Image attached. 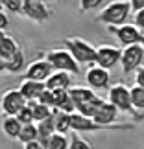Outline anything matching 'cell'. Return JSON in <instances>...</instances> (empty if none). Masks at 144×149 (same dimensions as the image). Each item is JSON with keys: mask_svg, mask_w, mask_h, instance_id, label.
I'll return each instance as SVG.
<instances>
[{"mask_svg": "<svg viewBox=\"0 0 144 149\" xmlns=\"http://www.w3.org/2000/svg\"><path fill=\"white\" fill-rule=\"evenodd\" d=\"M131 11L133 9H131L129 0H111V2L98 13L96 20L100 22V24H105L107 28L122 26V24H126V19L129 17Z\"/></svg>", "mask_w": 144, "mask_h": 149, "instance_id": "1", "label": "cell"}, {"mask_svg": "<svg viewBox=\"0 0 144 149\" xmlns=\"http://www.w3.org/2000/svg\"><path fill=\"white\" fill-rule=\"evenodd\" d=\"M63 44L67 46V50L74 55V59L83 65H96V48L94 44H91L89 41H85L81 37H67Z\"/></svg>", "mask_w": 144, "mask_h": 149, "instance_id": "2", "label": "cell"}, {"mask_svg": "<svg viewBox=\"0 0 144 149\" xmlns=\"http://www.w3.org/2000/svg\"><path fill=\"white\" fill-rule=\"evenodd\" d=\"M107 101H111L120 112H128L131 116H137V111L133 109V101H131V87L124 83H114L109 87L107 92Z\"/></svg>", "mask_w": 144, "mask_h": 149, "instance_id": "3", "label": "cell"}, {"mask_svg": "<svg viewBox=\"0 0 144 149\" xmlns=\"http://www.w3.org/2000/svg\"><path fill=\"white\" fill-rule=\"evenodd\" d=\"M46 59L50 61V65L54 66L55 72H68L72 76L79 74V63L74 59V55L68 50H61V48L50 50L46 52Z\"/></svg>", "mask_w": 144, "mask_h": 149, "instance_id": "4", "label": "cell"}, {"mask_svg": "<svg viewBox=\"0 0 144 149\" xmlns=\"http://www.w3.org/2000/svg\"><path fill=\"white\" fill-rule=\"evenodd\" d=\"M109 31L120 41L124 46H131V44H142L144 46V31L137 24H122V26H111Z\"/></svg>", "mask_w": 144, "mask_h": 149, "instance_id": "5", "label": "cell"}, {"mask_svg": "<svg viewBox=\"0 0 144 149\" xmlns=\"http://www.w3.org/2000/svg\"><path fill=\"white\" fill-rule=\"evenodd\" d=\"M144 61V46L142 44H131V46L122 48V59H120V66H122L124 74L137 72L142 66Z\"/></svg>", "mask_w": 144, "mask_h": 149, "instance_id": "6", "label": "cell"}, {"mask_svg": "<svg viewBox=\"0 0 144 149\" xmlns=\"http://www.w3.org/2000/svg\"><path fill=\"white\" fill-rule=\"evenodd\" d=\"M22 15L37 24H43L52 17V9L43 0H24L22 2Z\"/></svg>", "mask_w": 144, "mask_h": 149, "instance_id": "7", "label": "cell"}, {"mask_svg": "<svg viewBox=\"0 0 144 149\" xmlns=\"http://www.w3.org/2000/svg\"><path fill=\"white\" fill-rule=\"evenodd\" d=\"M26 105H28V101H26L24 96L20 94L19 88L6 90L4 96H2V112H4V116H17Z\"/></svg>", "mask_w": 144, "mask_h": 149, "instance_id": "8", "label": "cell"}, {"mask_svg": "<svg viewBox=\"0 0 144 149\" xmlns=\"http://www.w3.org/2000/svg\"><path fill=\"white\" fill-rule=\"evenodd\" d=\"M122 59V50L118 46H113V44H100L96 48V65L105 68V70H111V68L120 63Z\"/></svg>", "mask_w": 144, "mask_h": 149, "instance_id": "9", "label": "cell"}, {"mask_svg": "<svg viewBox=\"0 0 144 149\" xmlns=\"http://www.w3.org/2000/svg\"><path fill=\"white\" fill-rule=\"evenodd\" d=\"M54 66L50 65L48 59H37V61H32L30 65L26 66V72H24V79H33V81H41V83H46L48 77L54 74Z\"/></svg>", "mask_w": 144, "mask_h": 149, "instance_id": "10", "label": "cell"}, {"mask_svg": "<svg viewBox=\"0 0 144 149\" xmlns=\"http://www.w3.org/2000/svg\"><path fill=\"white\" fill-rule=\"evenodd\" d=\"M85 79H87V85L91 88H107L109 81H111V74L98 65H91L85 72Z\"/></svg>", "mask_w": 144, "mask_h": 149, "instance_id": "11", "label": "cell"}, {"mask_svg": "<svg viewBox=\"0 0 144 149\" xmlns=\"http://www.w3.org/2000/svg\"><path fill=\"white\" fill-rule=\"evenodd\" d=\"M118 112L120 111L113 105L111 101L103 100V103L98 107V111H96L93 120L96 123H100V125H114V122H117V118H118Z\"/></svg>", "mask_w": 144, "mask_h": 149, "instance_id": "12", "label": "cell"}, {"mask_svg": "<svg viewBox=\"0 0 144 149\" xmlns=\"http://www.w3.org/2000/svg\"><path fill=\"white\" fill-rule=\"evenodd\" d=\"M19 90L26 98V101H37L39 96L46 90V83L33 81V79H22V83L19 85Z\"/></svg>", "mask_w": 144, "mask_h": 149, "instance_id": "13", "label": "cell"}, {"mask_svg": "<svg viewBox=\"0 0 144 149\" xmlns=\"http://www.w3.org/2000/svg\"><path fill=\"white\" fill-rule=\"evenodd\" d=\"M37 129H39V142H41V146L44 149H48V142L52 138V134H55V116L52 114L48 116L46 120H43V122L37 123Z\"/></svg>", "mask_w": 144, "mask_h": 149, "instance_id": "14", "label": "cell"}, {"mask_svg": "<svg viewBox=\"0 0 144 149\" xmlns=\"http://www.w3.org/2000/svg\"><path fill=\"white\" fill-rule=\"evenodd\" d=\"M72 87V74L68 72H54L46 81L48 90H68Z\"/></svg>", "mask_w": 144, "mask_h": 149, "instance_id": "15", "label": "cell"}, {"mask_svg": "<svg viewBox=\"0 0 144 149\" xmlns=\"http://www.w3.org/2000/svg\"><path fill=\"white\" fill-rule=\"evenodd\" d=\"M19 52H20L19 42L11 35H8L6 31H2V37H0V59L6 61L9 57H13L15 54H19Z\"/></svg>", "mask_w": 144, "mask_h": 149, "instance_id": "16", "label": "cell"}, {"mask_svg": "<svg viewBox=\"0 0 144 149\" xmlns=\"http://www.w3.org/2000/svg\"><path fill=\"white\" fill-rule=\"evenodd\" d=\"M68 94H70V98L76 101V107L81 105V103H87L91 100L98 98L94 90H91V87H79V85H76V87H70L68 88Z\"/></svg>", "mask_w": 144, "mask_h": 149, "instance_id": "17", "label": "cell"}, {"mask_svg": "<svg viewBox=\"0 0 144 149\" xmlns=\"http://www.w3.org/2000/svg\"><path fill=\"white\" fill-rule=\"evenodd\" d=\"M24 63H26V55H24V52L20 50L19 54H15L13 57H9V59H6V61L0 59V66H2L4 72L15 74V72H20L22 68H24Z\"/></svg>", "mask_w": 144, "mask_h": 149, "instance_id": "18", "label": "cell"}, {"mask_svg": "<svg viewBox=\"0 0 144 149\" xmlns=\"http://www.w3.org/2000/svg\"><path fill=\"white\" fill-rule=\"evenodd\" d=\"M22 127H24V125L20 123V120L17 116H4V120H2V131H4V134L9 136V138L19 140Z\"/></svg>", "mask_w": 144, "mask_h": 149, "instance_id": "19", "label": "cell"}, {"mask_svg": "<svg viewBox=\"0 0 144 149\" xmlns=\"http://www.w3.org/2000/svg\"><path fill=\"white\" fill-rule=\"evenodd\" d=\"M54 116H55V131L61 134H67L72 131V120H70V114L67 112H61L54 109Z\"/></svg>", "mask_w": 144, "mask_h": 149, "instance_id": "20", "label": "cell"}, {"mask_svg": "<svg viewBox=\"0 0 144 149\" xmlns=\"http://www.w3.org/2000/svg\"><path fill=\"white\" fill-rule=\"evenodd\" d=\"M28 103H30V107L33 111V120H35V123L43 122V120H46L48 116L54 114V109L43 105V103H39V101H28Z\"/></svg>", "mask_w": 144, "mask_h": 149, "instance_id": "21", "label": "cell"}, {"mask_svg": "<svg viewBox=\"0 0 144 149\" xmlns=\"http://www.w3.org/2000/svg\"><path fill=\"white\" fill-rule=\"evenodd\" d=\"M35 140H39L37 123H28V125H24V127H22V131H20L19 142L24 146V144H30V142H35Z\"/></svg>", "mask_w": 144, "mask_h": 149, "instance_id": "22", "label": "cell"}, {"mask_svg": "<svg viewBox=\"0 0 144 149\" xmlns=\"http://www.w3.org/2000/svg\"><path fill=\"white\" fill-rule=\"evenodd\" d=\"M102 103H103L102 98H94V100H91V101H87V103H81V105H78L76 112L83 114V116H87V118H94L98 107H100Z\"/></svg>", "mask_w": 144, "mask_h": 149, "instance_id": "23", "label": "cell"}, {"mask_svg": "<svg viewBox=\"0 0 144 149\" xmlns=\"http://www.w3.org/2000/svg\"><path fill=\"white\" fill-rule=\"evenodd\" d=\"M131 101H133L135 111H144V88L139 85L131 87Z\"/></svg>", "mask_w": 144, "mask_h": 149, "instance_id": "24", "label": "cell"}, {"mask_svg": "<svg viewBox=\"0 0 144 149\" xmlns=\"http://www.w3.org/2000/svg\"><path fill=\"white\" fill-rule=\"evenodd\" d=\"M70 147V140L67 138V134L55 133L52 134V138L48 142V149H68Z\"/></svg>", "mask_w": 144, "mask_h": 149, "instance_id": "25", "label": "cell"}, {"mask_svg": "<svg viewBox=\"0 0 144 149\" xmlns=\"http://www.w3.org/2000/svg\"><path fill=\"white\" fill-rule=\"evenodd\" d=\"M17 118L20 120V123L22 125H28V123H35V120H33V111H32V107H30V103L22 109V111L17 114Z\"/></svg>", "mask_w": 144, "mask_h": 149, "instance_id": "26", "label": "cell"}, {"mask_svg": "<svg viewBox=\"0 0 144 149\" xmlns=\"http://www.w3.org/2000/svg\"><path fill=\"white\" fill-rule=\"evenodd\" d=\"M39 103H43V105H46V107H50V109H54L55 107V94H54V90H44V92L39 96V100H37Z\"/></svg>", "mask_w": 144, "mask_h": 149, "instance_id": "27", "label": "cell"}, {"mask_svg": "<svg viewBox=\"0 0 144 149\" xmlns=\"http://www.w3.org/2000/svg\"><path fill=\"white\" fill-rule=\"evenodd\" d=\"M68 149H91V144L87 140H83L79 134L74 133L70 136V147H68Z\"/></svg>", "mask_w": 144, "mask_h": 149, "instance_id": "28", "label": "cell"}, {"mask_svg": "<svg viewBox=\"0 0 144 149\" xmlns=\"http://www.w3.org/2000/svg\"><path fill=\"white\" fill-rule=\"evenodd\" d=\"M2 2V8L8 9V11H19L22 13V2L24 0H0Z\"/></svg>", "mask_w": 144, "mask_h": 149, "instance_id": "29", "label": "cell"}, {"mask_svg": "<svg viewBox=\"0 0 144 149\" xmlns=\"http://www.w3.org/2000/svg\"><path fill=\"white\" fill-rule=\"evenodd\" d=\"M102 4H103V0H79V11L85 13V11H91Z\"/></svg>", "mask_w": 144, "mask_h": 149, "instance_id": "30", "label": "cell"}, {"mask_svg": "<svg viewBox=\"0 0 144 149\" xmlns=\"http://www.w3.org/2000/svg\"><path fill=\"white\" fill-rule=\"evenodd\" d=\"M135 85H139V87L144 88V66H140L139 70L135 72Z\"/></svg>", "mask_w": 144, "mask_h": 149, "instance_id": "31", "label": "cell"}, {"mask_svg": "<svg viewBox=\"0 0 144 149\" xmlns=\"http://www.w3.org/2000/svg\"><path fill=\"white\" fill-rule=\"evenodd\" d=\"M135 24L144 31V9H140V11H137V13H135Z\"/></svg>", "mask_w": 144, "mask_h": 149, "instance_id": "32", "label": "cell"}, {"mask_svg": "<svg viewBox=\"0 0 144 149\" xmlns=\"http://www.w3.org/2000/svg\"><path fill=\"white\" fill-rule=\"evenodd\" d=\"M129 4H131V9H133L135 13L144 9V0H129Z\"/></svg>", "mask_w": 144, "mask_h": 149, "instance_id": "33", "label": "cell"}, {"mask_svg": "<svg viewBox=\"0 0 144 149\" xmlns=\"http://www.w3.org/2000/svg\"><path fill=\"white\" fill-rule=\"evenodd\" d=\"M0 28H2V31L8 30V15H6V11L0 9Z\"/></svg>", "mask_w": 144, "mask_h": 149, "instance_id": "34", "label": "cell"}, {"mask_svg": "<svg viewBox=\"0 0 144 149\" xmlns=\"http://www.w3.org/2000/svg\"><path fill=\"white\" fill-rule=\"evenodd\" d=\"M24 149H44L41 146V142L35 140V142H30V144H24Z\"/></svg>", "mask_w": 144, "mask_h": 149, "instance_id": "35", "label": "cell"}, {"mask_svg": "<svg viewBox=\"0 0 144 149\" xmlns=\"http://www.w3.org/2000/svg\"><path fill=\"white\" fill-rule=\"evenodd\" d=\"M43 2H46V0H43Z\"/></svg>", "mask_w": 144, "mask_h": 149, "instance_id": "36", "label": "cell"}]
</instances>
